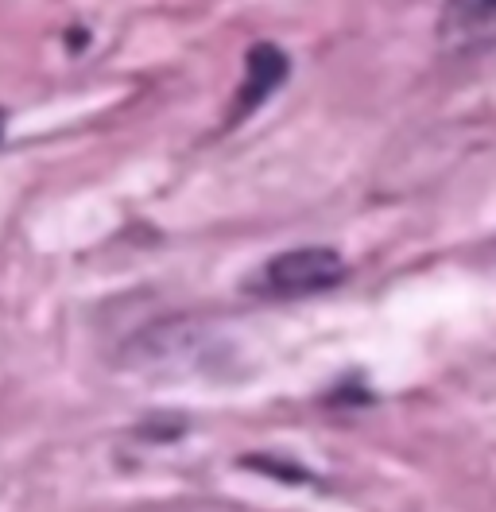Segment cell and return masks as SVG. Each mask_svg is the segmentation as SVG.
I'll use <instances>...</instances> for the list:
<instances>
[{"label": "cell", "instance_id": "cell-2", "mask_svg": "<svg viewBox=\"0 0 496 512\" xmlns=\"http://www.w3.org/2000/svg\"><path fill=\"white\" fill-rule=\"evenodd\" d=\"M438 32L446 43H485L496 35V0H446Z\"/></svg>", "mask_w": 496, "mask_h": 512}, {"label": "cell", "instance_id": "cell-3", "mask_svg": "<svg viewBox=\"0 0 496 512\" xmlns=\"http://www.w3.org/2000/svg\"><path fill=\"white\" fill-rule=\"evenodd\" d=\"M283 78H287V55L272 43H256L248 51V78L245 90L237 94V117L252 113L276 86H283Z\"/></svg>", "mask_w": 496, "mask_h": 512}, {"label": "cell", "instance_id": "cell-1", "mask_svg": "<svg viewBox=\"0 0 496 512\" xmlns=\"http://www.w3.org/2000/svg\"><path fill=\"white\" fill-rule=\"evenodd\" d=\"M345 276V260L338 249H291V253L272 256L256 284L260 291H272V295H310V291H326L341 284Z\"/></svg>", "mask_w": 496, "mask_h": 512}, {"label": "cell", "instance_id": "cell-4", "mask_svg": "<svg viewBox=\"0 0 496 512\" xmlns=\"http://www.w3.org/2000/svg\"><path fill=\"white\" fill-rule=\"evenodd\" d=\"M0 136H4V113H0Z\"/></svg>", "mask_w": 496, "mask_h": 512}]
</instances>
